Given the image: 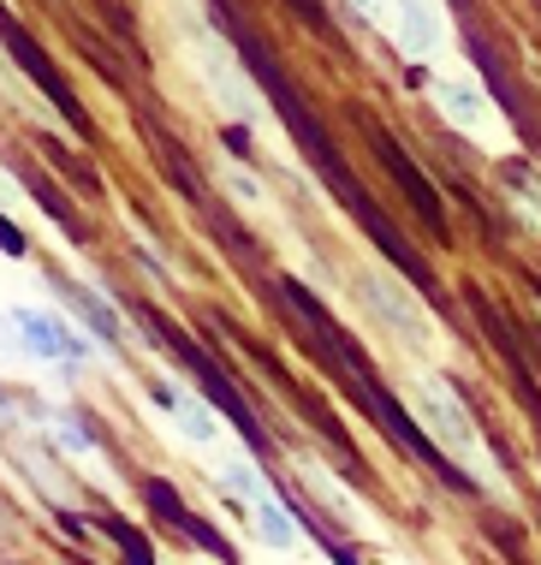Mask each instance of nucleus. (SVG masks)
<instances>
[{"mask_svg":"<svg viewBox=\"0 0 541 565\" xmlns=\"http://www.w3.org/2000/svg\"><path fill=\"white\" fill-rule=\"evenodd\" d=\"M358 7L369 12V19H386V7H393V0H358Z\"/></svg>","mask_w":541,"mask_h":565,"instance_id":"dca6fc26","label":"nucleus"},{"mask_svg":"<svg viewBox=\"0 0 541 565\" xmlns=\"http://www.w3.org/2000/svg\"><path fill=\"white\" fill-rule=\"evenodd\" d=\"M291 12H298L309 30H328V7H321V0H291Z\"/></svg>","mask_w":541,"mask_h":565,"instance_id":"4468645a","label":"nucleus"},{"mask_svg":"<svg viewBox=\"0 0 541 565\" xmlns=\"http://www.w3.org/2000/svg\"><path fill=\"white\" fill-rule=\"evenodd\" d=\"M423 417H428V440H441V447L464 465V477L476 482L482 447H476V429H470V417H464V405L441 387V381H423Z\"/></svg>","mask_w":541,"mask_h":565,"instance_id":"20e7f679","label":"nucleus"},{"mask_svg":"<svg viewBox=\"0 0 541 565\" xmlns=\"http://www.w3.org/2000/svg\"><path fill=\"white\" fill-rule=\"evenodd\" d=\"M12 322H19L24 345H30V351H42V358H77V345L66 340V333H60V322H54V316L19 310V316H12Z\"/></svg>","mask_w":541,"mask_h":565,"instance_id":"1a4fd4ad","label":"nucleus"},{"mask_svg":"<svg viewBox=\"0 0 541 565\" xmlns=\"http://www.w3.org/2000/svg\"><path fill=\"white\" fill-rule=\"evenodd\" d=\"M363 298H369V303H375V310L386 316V328H393V333H399V340H405V345H428V322H416V310H411L405 298H393V292H386L381 280H375V286L363 280Z\"/></svg>","mask_w":541,"mask_h":565,"instance_id":"0eeeda50","label":"nucleus"},{"mask_svg":"<svg viewBox=\"0 0 541 565\" xmlns=\"http://www.w3.org/2000/svg\"><path fill=\"white\" fill-rule=\"evenodd\" d=\"M399 42H405L411 54H428L441 42V19L428 0H399Z\"/></svg>","mask_w":541,"mask_h":565,"instance_id":"6e6552de","label":"nucleus"},{"mask_svg":"<svg viewBox=\"0 0 541 565\" xmlns=\"http://www.w3.org/2000/svg\"><path fill=\"white\" fill-rule=\"evenodd\" d=\"M144 494H149V507H155V512H161V518H167V524H179V530H184V536H197V542H203V547H209V554H221V559H232V554H226V542H221V536H214V530L203 524V518H191V512H184V500H179V494H173V488H167V482H149V488H144Z\"/></svg>","mask_w":541,"mask_h":565,"instance_id":"423d86ee","label":"nucleus"},{"mask_svg":"<svg viewBox=\"0 0 541 565\" xmlns=\"http://www.w3.org/2000/svg\"><path fill=\"white\" fill-rule=\"evenodd\" d=\"M0 42H7V54H12V60H19V66L30 72V84H36L42 96H49L54 108L66 114V126H72L77 137H89V114H84V102L72 96V84L60 78V66H54V60L36 49V36H30V30H24V24L7 12V0H0Z\"/></svg>","mask_w":541,"mask_h":565,"instance_id":"7ed1b4c3","label":"nucleus"},{"mask_svg":"<svg viewBox=\"0 0 541 565\" xmlns=\"http://www.w3.org/2000/svg\"><path fill=\"white\" fill-rule=\"evenodd\" d=\"M256 518H262V536H268L274 547H291V542H298V524L286 518L280 500H268V494H262V500H256Z\"/></svg>","mask_w":541,"mask_h":565,"instance_id":"f8f14e48","label":"nucleus"},{"mask_svg":"<svg viewBox=\"0 0 541 565\" xmlns=\"http://www.w3.org/2000/svg\"><path fill=\"white\" fill-rule=\"evenodd\" d=\"M369 143H375V156L386 161V173L399 179V191H405L411 203H416V215L428 221V233H435V238H446V209H441V191L428 185L423 173H416V161H411V156H405V149H399L386 131H369Z\"/></svg>","mask_w":541,"mask_h":565,"instance_id":"39448f33","label":"nucleus"},{"mask_svg":"<svg viewBox=\"0 0 541 565\" xmlns=\"http://www.w3.org/2000/svg\"><path fill=\"white\" fill-rule=\"evenodd\" d=\"M441 102H446V114H453L458 126H482V114H488L470 84H441Z\"/></svg>","mask_w":541,"mask_h":565,"instance_id":"9b49d317","label":"nucleus"},{"mask_svg":"<svg viewBox=\"0 0 541 565\" xmlns=\"http://www.w3.org/2000/svg\"><path fill=\"white\" fill-rule=\"evenodd\" d=\"M149 137H155V156H161V167H167V173H173V185H179L184 196H203V179H197V167L184 161V156H179L173 143H167L161 131H149Z\"/></svg>","mask_w":541,"mask_h":565,"instance_id":"9d476101","label":"nucleus"},{"mask_svg":"<svg viewBox=\"0 0 541 565\" xmlns=\"http://www.w3.org/2000/svg\"><path fill=\"white\" fill-rule=\"evenodd\" d=\"M0 250H7V256H24V233H19L7 215H0Z\"/></svg>","mask_w":541,"mask_h":565,"instance_id":"2eb2a0df","label":"nucleus"},{"mask_svg":"<svg viewBox=\"0 0 541 565\" xmlns=\"http://www.w3.org/2000/svg\"><path fill=\"white\" fill-rule=\"evenodd\" d=\"M214 19H221V30H226L232 42H238L244 66L256 72L262 96H268V108H274V114L286 119V131H291V143L304 149V161L316 167V173L328 179V191H333L339 203L351 209V215H358V226H363V233H369V238L381 244V256H393V263L405 268V280H411V286H423V292H428V286H435V280H428V268L416 263V250H411V244H405V238L393 233V221L381 215V203H375V196H369V185H363L358 173H351V161L339 156V143L328 137V126H321V119L309 114V102L298 96V84H291L286 72H280V60L268 54V42H262L256 30H251V24L238 19V12L226 7V0H214Z\"/></svg>","mask_w":541,"mask_h":565,"instance_id":"f257e3e1","label":"nucleus"},{"mask_svg":"<svg viewBox=\"0 0 541 565\" xmlns=\"http://www.w3.org/2000/svg\"><path fill=\"white\" fill-rule=\"evenodd\" d=\"M0 411H7V399H0Z\"/></svg>","mask_w":541,"mask_h":565,"instance_id":"f3484780","label":"nucleus"},{"mask_svg":"<svg viewBox=\"0 0 541 565\" xmlns=\"http://www.w3.org/2000/svg\"><path fill=\"white\" fill-rule=\"evenodd\" d=\"M137 322H144V328L155 333V340H161V345H167V351H173V358L184 363V370H191L197 381H203V393H209V399H214V405H221L226 417H232V429H238L244 440H251V447H262V429H256L251 405H244V393L232 387V375L221 370V358H214V351H203V345H197V340H191V333H184L179 322H167L161 310H149V303H137Z\"/></svg>","mask_w":541,"mask_h":565,"instance_id":"f03ea898","label":"nucleus"},{"mask_svg":"<svg viewBox=\"0 0 541 565\" xmlns=\"http://www.w3.org/2000/svg\"><path fill=\"white\" fill-rule=\"evenodd\" d=\"M107 536H114L119 547H126V565H155V559H149V542H144V536H131V524L107 518Z\"/></svg>","mask_w":541,"mask_h":565,"instance_id":"ddd939ff","label":"nucleus"}]
</instances>
